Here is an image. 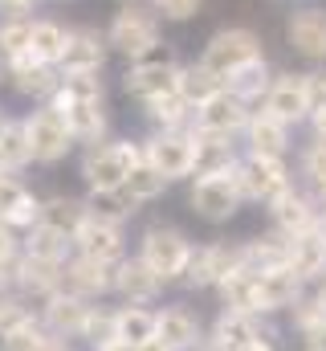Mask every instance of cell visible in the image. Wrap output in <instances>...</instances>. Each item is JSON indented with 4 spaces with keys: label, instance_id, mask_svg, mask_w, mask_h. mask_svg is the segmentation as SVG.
<instances>
[{
    "label": "cell",
    "instance_id": "cell-1",
    "mask_svg": "<svg viewBox=\"0 0 326 351\" xmlns=\"http://www.w3.org/2000/svg\"><path fill=\"white\" fill-rule=\"evenodd\" d=\"M160 37H163V21L151 4H123V8L110 16V25H106V45H110L114 53L131 58V62L155 53L163 45Z\"/></svg>",
    "mask_w": 326,
    "mask_h": 351
},
{
    "label": "cell",
    "instance_id": "cell-2",
    "mask_svg": "<svg viewBox=\"0 0 326 351\" xmlns=\"http://www.w3.org/2000/svg\"><path fill=\"white\" fill-rule=\"evenodd\" d=\"M143 160L139 139H114V143H94L82 152V180L90 192H118L127 184L131 168Z\"/></svg>",
    "mask_w": 326,
    "mask_h": 351
},
{
    "label": "cell",
    "instance_id": "cell-3",
    "mask_svg": "<svg viewBox=\"0 0 326 351\" xmlns=\"http://www.w3.org/2000/svg\"><path fill=\"white\" fill-rule=\"evenodd\" d=\"M179 78H184V62H179L171 49H163L160 45L155 53L131 62V70L123 74V90L147 106V102H155V98L179 94Z\"/></svg>",
    "mask_w": 326,
    "mask_h": 351
},
{
    "label": "cell",
    "instance_id": "cell-4",
    "mask_svg": "<svg viewBox=\"0 0 326 351\" xmlns=\"http://www.w3.org/2000/svg\"><path fill=\"white\" fill-rule=\"evenodd\" d=\"M257 58H261V41H257V33H253V29H241V25H233V29H216V33L208 37L204 53H200V66H204L208 74H216L221 82H229L241 66L257 62Z\"/></svg>",
    "mask_w": 326,
    "mask_h": 351
},
{
    "label": "cell",
    "instance_id": "cell-5",
    "mask_svg": "<svg viewBox=\"0 0 326 351\" xmlns=\"http://www.w3.org/2000/svg\"><path fill=\"white\" fill-rule=\"evenodd\" d=\"M139 258L160 274L163 282H184V269L192 258V241L175 225H151L139 237Z\"/></svg>",
    "mask_w": 326,
    "mask_h": 351
},
{
    "label": "cell",
    "instance_id": "cell-6",
    "mask_svg": "<svg viewBox=\"0 0 326 351\" xmlns=\"http://www.w3.org/2000/svg\"><path fill=\"white\" fill-rule=\"evenodd\" d=\"M25 131L33 143V164H62L74 152V135L66 127V114L53 102H37V110L25 114Z\"/></svg>",
    "mask_w": 326,
    "mask_h": 351
},
{
    "label": "cell",
    "instance_id": "cell-7",
    "mask_svg": "<svg viewBox=\"0 0 326 351\" xmlns=\"http://www.w3.org/2000/svg\"><path fill=\"white\" fill-rule=\"evenodd\" d=\"M233 180H237V188H241L244 200H257V204H273L281 192L294 188L281 156H253V152L237 164Z\"/></svg>",
    "mask_w": 326,
    "mask_h": 351
},
{
    "label": "cell",
    "instance_id": "cell-8",
    "mask_svg": "<svg viewBox=\"0 0 326 351\" xmlns=\"http://www.w3.org/2000/svg\"><path fill=\"white\" fill-rule=\"evenodd\" d=\"M139 143H143V160H147L167 184L192 176V160H196L192 131H151V135L139 139Z\"/></svg>",
    "mask_w": 326,
    "mask_h": 351
},
{
    "label": "cell",
    "instance_id": "cell-9",
    "mask_svg": "<svg viewBox=\"0 0 326 351\" xmlns=\"http://www.w3.org/2000/svg\"><path fill=\"white\" fill-rule=\"evenodd\" d=\"M244 265L241 245H229V241H208V245H192V258L184 269V286L188 290H216L233 269Z\"/></svg>",
    "mask_w": 326,
    "mask_h": 351
},
{
    "label": "cell",
    "instance_id": "cell-10",
    "mask_svg": "<svg viewBox=\"0 0 326 351\" xmlns=\"http://www.w3.org/2000/svg\"><path fill=\"white\" fill-rule=\"evenodd\" d=\"M188 204H192L196 217H204V221H212V225H225V221L237 217V208L244 204V196H241V188H237L233 176H204V180L192 184Z\"/></svg>",
    "mask_w": 326,
    "mask_h": 351
},
{
    "label": "cell",
    "instance_id": "cell-11",
    "mask_svg": "<svg viewBox=\"0 0 326 351\" xmlns=\"http://www.w3.org/2000/svg\"><path fill=\"white\" fill-rule=\"evenodd\" d=\"M249 114H253V106L225 86L221 94H212L208 102L196 106V114H192V131H204V135H229V139H233V135H241L244 127H249Z\"/></svg>",
    "mask_w": 326,
    "mask_h": 351
},
{
    "label": "cell",
    "instance_id": "cell-12",
    "mask_svg": "<svg viewBox=\"0 0 326 351\" xmlns=\"http://www.w3.org/2000/svg\"><path fill=\"white\" fill-rule=\"evenodd\" d=\"M58 290H66V294H78V298H86V302H98V298L114 294V265L94 262V258H82V254H74L70 262L62 265Z\"/></svg>",
    "mask_w": 326,
    "mask_h": 351
},
{
    "label": "cell",
    "instance_id": "cell-13",
    "mask_svg": "<svg viewBox=\"0 0 326 351\" xmlns=\"http://www.w3.org/2000/svg\"><path fill=\"white\" fill-rule=\"evenodd\" d=\"M74 254L82 258H94V262L118 265L127 258V229L118 221H102V217H90L82 225V233L74 237Z\"/></svg>",
    "mask_w": 326,
    "mask_h": 351
},
{
    "label": "cell",
    "instance_id": "cell-14",
    "mask_svg": "<svg viewBox=\"0 0 326 351\" xmlns=\"http://www.w3.org/2000/svg\"><path fill=\"white\" fill-rule=\"evenodd\" d=\"M106 33L82 25V29H70L66 37V49H62V62H58V74H102L106 66Z\"/></svg>",
    "mask_w": 326,
    "mask_h": 351
},
{
    "label": "cell",
    "instance_id": "cell-15",
    "mask_svg": "<svg viewBox=\"0 0 326 351\" xmlns=\"http://www.w3.org/2000/svg\"><path fill=\"white\" fill-rule=\"evenodd\" d=\"M90 306L94 302H86L78 294H66V290H53L45 302H41V327L49 331V335H58V339H82V327H86V319H90Z\"/></svg>",
    "mask_w": 326,
    "mask_h": 351
},
{
    "label": "cell",
    "instance_id": "cell-16",
    "mask_svg": "<svg viewBox=\"0 0 326 351\" xmlns=\"http://www.w3.org/2000/svg\"><path fill=\"white\" fill-rule=\"evenodd\" d=\"M0 221L12 225L16 233H29L41 221V200L16 172H0Z\"/></svg>",
    "mask_w": 326,
    "mask_h": 351
},
{
    "label": "cell",
    "instance_id": "cell-17",
    "mask_svg": "<svg viewBox=\"0 0 326 351\" xmlns=\"http://www.w3.org/2000/svg\"><path fill=\"white\" fill-rule=\"evenodd\" d=\"M163 286H167V282H163L139 254H135V258H123V262L114 265V294H118L123 302L151 306V302L163 294Z\"/></svg>",
    "mask_w": 326,
    "mask_h": 351
},
{
    "label": "cell",
    "instance_id": "cell-18",
    "mask_svg": "<svg viewBox=\"0 0 326 351\" xmlns=\"http://www.w3.org/2000/svg\"><path fill=\"white\" fill-rule=\"evenodd\" d=\"M4 78H8V86L16 90L21 98H33V102H49V98L58 94V82H62L58 66L37 62L33 53L21 58V62H8V66H4Z\"/></svg>",
    "mask_w": 326,
    "mask_h": 351
},
{
    "label": "cell",
    "instance_id": "cell-19",
    "mask_svg": "<svg viewBox=\"0 0 326 351\" xmlns=\"http://www.w3.org/2000/svg\"><path fill=\"white\" fill-rule=\"evenodd\" d=\"M261 110H269L281 123L310 119V106H306V74H281V78H273V86L265 90V98H261Z\"/></svg>",
    "mask_w": 326,
    "mask_h": 351
},
{
    "label": "cell",
    "instance_id": "cell-20",
    "mask_svg": "<svg viewBox=\"0 0 326 351\" xmlns=\"http://www.w3.org/2000/svg\"><path fill=\"white\" fill-rule=\"evenodd\" d=\"M155 335L171 351H196L204 343V323L188 306H163V311H155Z\"/></svg>",
    "mask_w": 326,
    "mask_h": 351
},
{
    "label": "cell",
    "instance_id": "cell-21",
    "mask_svg": "<svg viewBox=\"0 0 326 351\" xmlns=\"http://www.w3.org/2000/svg\"><path fill=\"white\" fill-rule=\"evenodd\" d=\"M192 143H196V160H192V176L204 180V176H233L241 156L233 147L229 135H204V131H192Z\"/></svg>",
    "mask_w": 326,
    "mask_h": 351
},
{
    "label": "cell",
    "instance_id": "cell-22",
    "mask_svg": "<svg viewBox=\"0 0 326 351\" xmlns=\"http://www.w3.org/2000/svg\"><path fill=\"white\" fill-rule=\"evenodd\" d=\"M53 106L66 114V127H70L74 143H82V147L106 143V131H110L106 102H53Z\"/></svg>",
    "mask_w": 326,
    "mask_h": 351
},
{
    "label": "cell",
    "instance_id": "cell-23",
    "mask_svg": "<svg viewBox=\"0 0 326 351\" xmlns=\"http://www.w3.org/2000/svg\"><path fill=\"white\" fill-rule=\"evenodd\" d=\"M290 45L310 58V62H326V12L323 8H302L290 16V29H286Z\"/></svg>",
    "mask_w": 326,
    "mask_h": 351
},
{
    "label": "cell",
    "instance_id": "cell-24",
    "mask_svg": "<svg viewBox=\"0 0 326 351\" xmlns=\"http://www.w3.org/2000/svg\"><path fill=\"white\" fill-rule=\"evenodd\" d=\"M253 278H257V306H261V315L294 311V302L302 294V282L290 269H265V274H253Z\"/></svg>",
    "mask_w": 326,
    "mask_h": 351
},
{
    "label": "cell",
    "instance_id": "cell-25",
    "mask_svg": "<svg viewBox=\"0 0 326 351\" xmlns=\"http://www.w3.org/2000/svg\"><path fill=\"white\" fill-rule=\"evenodd\" d=\"M90 221V204L78 200V196H66V192H58V196H49V200H41V221L37 225H45V229H53V233H62V237H78L82 225Z\"/></svg>",
    "mask_w": 326,
    "mask_h": 351
},
{
    "label": "cell",
    "instance_id": "cell-26",
    "mask_svg": "<svg viewBox=\"0 0 326 351\" xmlns=\"http://www.w3.org/2000/svg\"><path fill=\"white\" fill-rule=\"evenodd\" d=\"M244 139H249L253 156H286V147H290V123L273 119L269 110H253L249 127H244Z\"/></svg>",
    "mask_w": 326,
    "mask_h": 351
},
{
    "label": "cell",
    "instance_id": "cell-27",
    "mask_svg": "<svg viewBox=\"0 0 326 351\" xmlns=\"http://www.w3.org/2000/svg\"><path fill=\"white\" fill-rule=\"evenodd\" d=\"M269 217H273V225H277V233L281 237H298V233H310L314 225H318V217H314V204L302 196V192H281L273 204H269Z\"/></svg>",
    "mask_w": 326,
    "mask_h": 351
},
{
    "label": "cell",
    "instance_id": "cell-28",
    "mask_svg": "<svg viewBox=\"0 0 326 351\" xmlns=\"http://www.w3.org/2000/svg\"><path fill=\"white\" fill-rule=\"evenodd\" d=\"M290 274L298 282H318L326 274V241L318 237V229L290 237Z\"/></svg>",
    "mask_w": 326,
    "mask_h": 351
},
{
    "label": "cell",
    "instance_id": "cell-29",
    "mask_svg": "<svg viewBox=\"0 0 326 351\" xmlns=\"http://www.w3.org/2000/svg\"><path fill=\"white\" fill-rule=\"evenodd\" d=\"M21 254L25 258H37V262H49V265H66L74 258V241L45 229V225H33L25 237H21Z\"/></svg>",
    "mask_w": 326,
    "mask_h": 351
},
{
    "label": "cell",
    "instance_id": "cell-30",
    "mask_svg": "<svg viewBox=\"0 0 326 351\" xmlns=\"http://www.w3.org/2000/svg\"><path fill=\"white\" fill-rule=\"evenodd\" d=\"M261 335L257 327V315H241V311H221L216 323H212V343H221L225 351H244L253 339Z\"/></svg>",
    "mask_w": 326,
    "mask_h": 351
},
{
    "label": "cell",
    "instance_id": "cell-31",
    "mask_svg": "<svg viewBox=\"0 0 326 351\" xmlns=\"http://www.w3.org/2000/svg\"><path fill=\"white\" fill-rule=\"evenodd\" d=\"M244 269L253 274H265V269H290V237L273 233V237H257V241H244Z\"/></svg>",
    "mask_w": 326,
    "mask_h": 351
},
{
    "label": "cell",
    "instance_id": "cell-32",
    "mask_svg": "<svg viewBox=\"0 0 326 351\" xmlns=\"http://www.w3.org/2000/svg\"><path fill=\"white\" fill-rule=\"evenodd\" d=\"M114 339H127V343H147L155 339V311L151 306H139V302H123L114 306Z\"/></svg>",
    "mask_w": 326,
    "mask_h": 351
},
{
    "label": "cell",
    "instance_id": "cell-33",
    "mask_svg": "<svg viewBox=\"0 0 326 351\" xmlns=\"http://www.w3.org/2000/svg\"><path fill=\"white\" fill-rule=\"evenodd\" d=\"M58 278H62V265L37 262V258H25V254H21L16 294H25V298H37V302H45V298H49V294L58 290Z\"/></svg>",
    "mask_w": 326,
    "mask_h": 351
},
{
    "label": "cell",
    "instance_id": "cell-34",
    "mask_svg": "<svg viewBox=\"0 0 326 351\" xmlns=\"http://www.w3.org/2000/svg\"><path fill=\"white\" fill-rule=\"evenodd\" d=\"M143 110H147L151 131H192V114H196V106H192L184 94L155 98V102H147Z\"/></svg>",
    "mask_w": 326,
    "mask_h": 351
},
{
    "label": "cell",
    "instance_id": "cell-35",
    "mask_svg": "<svg viewBox=\"0 0 326 351\" xmlns=\"http://www.w3.org/2000/svg\"><path fill=\"white\" fill-rule=\"evenodd\" d=\"M66 37H70V29H66L62 21H53V16H37V21H33L29 53H33L37 62H45V66H58V62H62V49H66Z\"/></svg>",
    "mask_w": 326,
    "mask_h": 351
},
{
    "label": "cell",
    "instance_id": "cell-36",
    "mask_svg": "<svg viewBox=\"0 0 326 351\" xmlns=\"http://www.w3.org/2000/svg\"><path fill=\"white\" fill-rule=\"evenodd\" d=\"M216 294H221V302H225V311H241V315H261V306H257V278H253V269H233L221 286H216Z\"/></svg>",
    "mask_w": 326,
    "mask_h": 351
},
{
    "label": "cell",
    "instance_id": "cell-37",
    "mask_svg": "<svg viewBox=\"0 0 326 351\" xmlns=\"http://www.w3.org/2000/svg\"><path fill=\"white\" fill-rule=\"evenodd\" d=\"M29 164H33V143H29L25 119H4V131H0V168L4 172H21Z\"/></svg>",
    "mask_w": 326,
    "mask_h": 351
},
{
    "label": "cell",
    "instance_id": "cell-38",
    "mask_svg": "<svg viewBox=\"0 0 326 351\" xmlns=\"http://www.w3.org/2000/svg\"><path fill=\"white\" fill-rule=\"evenodd\" d=\"M33 41V16H0V66L29 58Z\"/></svg>",
    "mask_w": 326,
    "mask_h": 351
},
{
    "label": "cell",
    "instance_id": "cell-39",
    "mask_svg": "<svg viewBox=\"0 0 326 351\" xmlns=\"http://www.w3.org/2000/svg\"><path fill=\"white\" fill-rule=\"evenodd\" d=\"M225 86L233 90L237 98H244L249 106H253V102H261V98H265V90L273 86V78H269V66H265V58H257V62L241 66V70H237V74H233V78H229Z\"/></svg>",
    "mask_w": 326,
    "mask_h": 351
},
{
    "label": "cell",
    "instance_id": "cell-40",
    "mask_svg": "<svg viewBox=\"0 0 326 351\" xmlns=\"http://www.w3.org/2000/svg\"><path fill=\"white\" fill-rule=\"evenodd\" d=\"M123 192L143 208V204H151V200H160L163 192H167V180H163L147 160H139L135 168H131V176H127V184H123Z\"/></svg>",
    "mask_w": 326,
    "mask_h": 351
},
{
    "label": "cell",
    "instance_id": "cell-41",
    "mask_svg": "<svg viewBox=\"0 0 326 351\" xmlns=\"http://www.w3.org/2000/svg\"><path fill=\"white\" fill-rule=\"evenodd\" d=\"M49 102H106V86L98 74H62L58 94Z\"/></svg>",
    "mask_w": 326,
    "mask_h": 351
},
{
    "label": "cell",
    "instance_id": "cell-42",
    "mask_svg": "<svg viewBox=\"0 0 326 351\" xmlns=\"http://www.w3.org/2000/svg\"><path fill=\"white\" fill-rule=\"evenodd\" d=\"M225 82L216 78V74H208L200 62H192V66H184V78H179V94L192 102V106H200V102H208L212 94H221Z\"/></svg>",
    "mask_w": 326,
    "mask_h": 351
},
{
    "label": "cell",
    "instance_id": "cell-43",
    "mask_svg": "<svg viewBox=\"0 0 326 351\" xmlns=\"http://www.w3.org/2000/svg\"><path fill=\"white\" fill-rule=\"evenodd\" d=\"M37 315H33V306H29V298L25 294H0V335H8V331H16V327H25V323H33Z\"/></svg>",
    "mask_w": 326,
    "mask_h": 351
},
{
    "label": "cell",
    "instance_id": "cell-44",
    "mask_svg": "<svg viewBox=\"0 0 326 351\" xmlns=\"http://www.w3.org/2000/svg\"><path fill=\"white\" fill-rule=\"evenodd\" d=\"M82 339H86L90 348L110 343V339H114V311H110V306H90V319H86V327H82Z\"/></svg>",
    "mask_w": 326,
    "mask_h": 351
},
{
    "label": "cell",
    "instance_id": "cell-45",
    "mask_svg": "<svg viewBox=\"0 0 326 351\" xmlns=\"http://www.w3.org/2000/svg\"><path fill=\"white\" fill-rule=\"evenodd\" d=\"M294 327L310 339V343H326V319L318 311V302H294Z\"/></svg>",
    "mask_w": 326,
    "mask_h": 351
},
{
    "label": "cell",
    "instance_id": "cell-46",
    "mask_svg": "<svg viewBox=\"0 0 326 351\" xmlns=\"http://www.w3.org/2000/svg\"><path fill=\"white\" fill-rule=\"evenodd\" d=\"M49 331L41 327V315L33 319V323H25V327H16V331H8V335H0V348L4 351H33L41 339H45Z\"/></svg>",
    "mask_w": 326,
    "mask_h": 351
},
{
    "label": "cell",
    "instance_id": "cell-47",
    "mask_svg": "<svg viewBox=\"0 0 326 351\" xmlns=\"http://www.w3.org/2000/svg\"><path fill=\"white\" fill-rule=\"evenodd\" d=\"M151 8L160 12V21H175V25H184V21H192V16L204 8V0H151Z\"/></svg>",
    "mask_w": 326,
    "mask_h": 351
},
{
    "label": "cell",
    "instance_id": "cell-48",
    "mask_svg": "<svg viewBox=\"0 0 326 351\" xmlns=\"http://www.w3.org/2000/svg\"><path fill=\"white\" fill-rule=\"evenodd\" d=\"M302 172L310 176L318 188H326V143H318V139H314V143L302 152Z\"/></svg>",
    "mask_w": 326,
    "mask_h": 351
},
{
    "label": "cell",
    "instance_id": "cell-49",
    "mask_svg": "<svg viewBox=\"0 0 326 351\" xmlns=\"http://www.w3.org/2000/svg\"><path fill=\"white\" fill-rule=\"evenodd\" d=\"M306 106H310V119L326 110V74H306Z\"/></svg>",
    "mask_w": 326,
    "mask_h": 351
},
{
    "label": "cell",
    "instance_id": "cell-50",
    "mask_svg": "<svg viewBox=\"0 0 326 351\" xmlns=\"http://www.w3.org/2000/svg\"><path fill=\"white\" fill-rule=\"evenodd\" d=\"M16 258H21V233L0 221V262H16Z\"/></svg>",
    "mask_w": 326,
    "mask_h": 351
},
{
    "label": "cell",
    "instance_id": "cell-51",
    "mask_svg": "<svg viewBox=\"0 0 326 351\" xmlns=\"http://www.w3.org/2000/svg\"><path fill=\"white\" fill-rule=\"evenodd\" d=\"M16 274H21V258L16 262H0V294L16 290Z\"/></svg>",
    "mask_w": 326,
    "mask_h": 351
},
{
    "label": "cell",
    "instance_id": "cell-52",
    "mask_svg": "<svg viewBox=\"0 0 326 351\" xmlns=\"http://www.w3.org/2000/svg\"><path fill=\"white\" fill-rule=\"evenodd\" d=\"M37 0H0V16H33Z\"/></svg>",
    "mask_w": 326,
    "mask_h": 351
},
{
    "label": "cell",
    "instance_id": "cell-53",
    "mask_svg": "<svg viewBox=\"0 0 326 351\" xmlns=\"http://www.w3.org/2000/svg\"><path fill=\"white\" fill-rule=\"evenodd\" d=\"M33 351H70V343H66V339H58V335H45Z\"/></svg>",
    "mask_w": 326,
    "mask_h": 351
},
{
    "label": "cell",
    "instance_id": "cell-54",
    "mask_svg": "<svg viewBox=\"0 0 326 351\" xmlns=\"http://www.w3.org/2000/svg\"><path fill=\"white\" fill-rule=\"evenodd\" d=\"M244 351H277V343H273V335H265V331H261V335H257Z\"/></svg>",
    "mask_w": 326,
    "mask_h": 351
},
{
    "label": "cell",
    "instance_id": "cell-55",
    "mask_svg": "<svg viewBox=\"0 0 326 351\" xmlns=\"http://www.w3.org/2000/svg\"><path fill=\"white\" fill-rule=\"evenodd\" d=\"M94 351H135V343H127V339H110V343H102V348Z\"/></svg>",
    "mask_w": 326,
    "mask_h": 351
},
{
    "label": "cell",
    "instance_id": "cell-56",
    "mask_svg": "<svg viewBox=\"0 0 326 351\" xmlns=\"http://www.w3.org/2000/svg\"><path fill=\"white\" fill-rule=\"evenodd\" d=\"M314 139L326 143V110H323V114H314Z\"/></svg>",
    "mask_w": 326,
    "mask_h": 351
},
{
    "label": "cell",
    "instance_id": "cell-57",
    "mask_svg": "<svg viewBox=\"0 0 326 351\" xmlns=\"http://www.w3.org/2000/svg\"><path fill=\"white\" fill-rule=\"evenodd\" d=\"M135 351H171V348H167V343H163L160 335H155V339H147V343H139Z\"/></svg>",
    "mask_w": 326,
    "mask_h": 351
},
{
    "label": "cell",
    "instance_id": "cell-58",
    "mask_svg": "<svg viewBox=\"0 0 326 351\" xmlns=\"http://www.w3.org/2000/svg\"><path fill=\"white\" fill-rule=\"evenodd\" d=\"M196 351H225V348H221V343H212V339H204V343H200Z\"/></svg>",
    "mask_w": 326,
    "mask_h": 351
},
{
    "label": "cell",
    "instance_id": "cell-59",
    "mask_svg": "<svg viewBox=\"0 0 326 351\" xmlns=\"http://www.w3.org/2000/svg\"><path fill=\"white\" fill-rule=\"evenodd\" d=\"M314 302H318V311H323V319H326V286L318 290V298H314Z\"/></svg>",
    "mask_w": 326,
    "mask_h": 351
},
{
    "label": "cell",
    "instance_id": "cell-60",
    "mask_svg": "<svg viewBox=\"0 0 326 351\" xmlns=\"http://www.w3.org/2000/svg\"><path fill=\"white\" fill-rule=\"evenodd\" d=\"M314 229H318V237H323V241H326V213H323V221H318Z\"/></svg>",
    "mask_w": 326,
    "mask_h": 351
},
{
    "label": "cell",
    "instance_id": "cell-61",
    "mask_svg": "<svg viewBox=\"0 0 326 351\" xmlns=\"http://www.w3.org/2000/svg\"><path fill=\"white\" fill-rule=\"evenodd\" d=\"M118 4H151V0H118Z\"/></svg>",
    "mask_w": 326,
    "mask_h": 351
},
{
    "label": "cell",
    "instance_id": "cell-62",
    "mask_svg": "<svg viewBox=\"0 0 326 351\" xmlns=\"http://www.w3.org/2000/svg\"><path fill=\"white\" fill-rule=\"evenodd\" d=\"M306 351H326V343H310V348H306Z\"/></svg>",
    "mask_w": 326,
    "mask_h": 351
},
{
    "label": "cell",
    "instance_id": "cell-63",
    "mask_svg": "<svg viewBox=\"0 0 326 351\" xmlns=\"http://www.w3.org/2000/svg\"><path fill=\"white\" fill-rule=\"evenodd\" d=\"M323 208H326V188H323Z\"/></svg>",
    "mask_w": 326,
    "mask_h": 351
},
{
    "label": "cell",
    "instance_id": "cell-64",
    "mask_svg": "<svg viewBox=\"0 0 326 351\" xmlns=\"http://www.w3.org/2000/svg\"><path fill=\"white\" fill-rule=\"evenodd\" d=\"M0 131H4V114H0Z\"/></svg>",
    "mask_w": 326,
    "mask_h": 351
}]
</instances>
